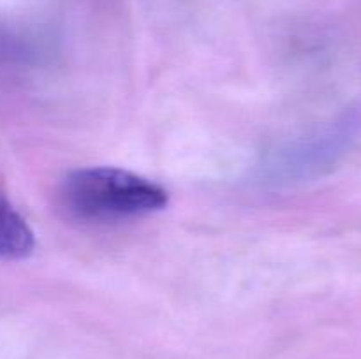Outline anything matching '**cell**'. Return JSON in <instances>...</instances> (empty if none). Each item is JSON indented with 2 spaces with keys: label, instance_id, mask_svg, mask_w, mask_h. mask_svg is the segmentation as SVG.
I'll return each instance as SVG.
<instances>
[{
  "label": "cell",
  "instance_id": "obj_1",
  "mask_svg": "<svg viewBox=\"0 0 361 359\" xmlns=\"http://www.w3.org/2000/svg\"><path fill=\"white\" fill-rule=\"evenodd\" d=\"M60 201L80 220L123 222L162 211L169 204V192L127 169L94 165L66 176Z\"/></svg>",
  "mask_w": 361,
  "mask_h": 359
},
{
  "label": "cell",
  "instance_id": "obj_2",
  "mask_svg": "<svg viewBox=\"0 0 361 359\" xmlns=\"http://www.w3.org/2000/svg\"><path fill=\"white\" fill-rule=\"evenodd\" d=\"M34 248V231L13 203L0 192V259H25Z\"/></svg>",
  "mask_w": 361,
  "mask_h": 359
}]
</instances>
